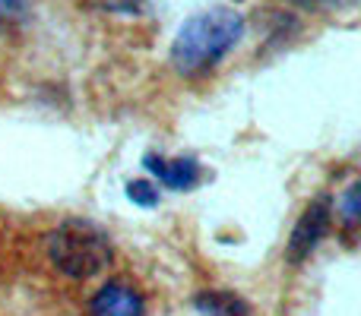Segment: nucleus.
<instances>
[{"mask_svg": "<svg viewBox=\"0 0 361 316\" xmlns=\"http://www.w3.org/2000/svg\"><path fill=\"white\" fill-rule=\"evenodd\" d=\"M244 35V16L228 6H216L190 16L171 44V63L178 73L200 76L212 70Z\"/></svg>", "mask_w": 361, "mask_h": 316, "instance_id": "obj_1", "label": "nucleus"}, {"mask_svg": "<svg viewBox=\"0 0 361 316\" xmlns=\"http://www.w3.org/2000/svg\"><path fill=\"white\" fill-rule=\"evenodd\" d=\"M48 260L70 279H92L111 263V241L99 225L70 218L48 234Z\"/></svg>", "mask_w": 361, "mask_h": 316, "instance_id": "obj_2", "label": "nucleus"}, {"mask_svg": "<svg viewBox=\"0 0 361 316\" xmlns=\"http://www.w3.org/2000/svg\"><path fill=\"white\" fill-rule=\"evenodd\" d=\"M326 231H330V199L320 196L305 209V215L298 218L292 237H288V247H286L288 263H295V266L305 263L314 253V247L324 241Z\"/></svg>", "mask_w": 361, "mask_h": 316, "instance_id": "obj_3", "label": "nucleus"}, {"mask_svg": "<svg viewBox=\"0 0 361 316\" xmlns=\"http://www.w3.org/2000/svg\"><path fill=\"white\" fill-rule=\"evenodd\" d=\"M89 316H146L143 298L127 282H108L89 301Z\"/></svg>", "mask_w": 361, "mask_h": 316, "instance_id": "obj_4", "label": "nucleus"}, {"mask_svg": "<svg viewBox=\"0 0 361 316\" xmlns=\"http://www.w3.org/2000/svg\"><path fill=\"white\" fill-rule=\"evenodd\" d=\"M146 168L162 180L171 190H190L200 180V165L197 158H159V156H146Z\"/></svg>", "mask_w": 361, "mask_h": 316, "instance_id": "obj_5", "label": "nucleus"}, {"mask_svg": "<svg viewBox=\"0 0 361 316\" xmlns=\"http://www.w3.org/2000/svg\"><path fill=\"white\" fill-rule=\"evenodd\" d=\"M200 316H250L247 304L228 291H203L197 298Z\"/></svg>", "mask_w": 361, "mask_h": 316, "instance_id": "obj_6", "label": "nucleus"}, {"mask_svg": "<svg viewBox=\"0 0 361 316\" xmlns=\"http://www.w3.org/2000/svg\"><path fill=\"white\" fill-rule=\"evenodd\" d=\"M127 196H130L137 206H143V209H149V206L159 203V190H156V184H149V180H130V184H127Z\"/></svg>", "mask_w": 361, "mask_h": 316, "instance_id": "obj_7", "label": "nucleus"}, {"mask_svg": "<svg viewBox=\"0 0 361 316\" xmlns=\"http://www.w3.org/2000/svg\"><path fill=\"white\" fill-rule=\"evenodd\" d=\"M25 16V0H0V29L19 23Z\"/></svg>", "mask_w": 361, "mask_h": 316, "instance_id": "obj_8", "label": "nucleus"}, {"mask_svg": "<svg viewBox=\"0 0 361 316\" xmlns=\"http://www.w3.org/2000/svg\"><path fill=\"white\" fill-rule=\"evenodd\" d=\"M343 218H345V225L349 228H355V222H358V184H352L349 187V193H345V199H343Z\"/></svg>", "mask_w": 361, "mask_h": 316, "instance_id": "obj_9", "label": "nucleus"}, {"mask_svg": "<svg viewBox=\"0 0 361 316\" xmlns=\"http://www.w3.org/2000/svg\"><path fill=\"white\" fill-rule=\"evenodd\" d=\"M295 6H305V10H326V6H343L349 0H288Z\"/></svg>", "mask_w": 361, "mask_h": 316, "instance_id": "obj_10", "label": "nucleus"}]
</instances>
